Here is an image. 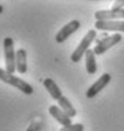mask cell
I'll return each mask as SVG.
<instances>
[{
	"label": "cell",
	"mask_w": 124,
	"mask_h": 131,
	"mask_svg": "<svg viewBox=\"0 0 124 131\" xmlns=\"http://www.w3.org/2000/svg\"><path fill=\"white\" fill-rule=\"evenodd\" d=\"M0 81H3V82H5V83H8V84H10V86H13V87H15L19 91H21L24 95H28V96L33 95V92H34L33 87L28 82L23 81L21 78L16 77L13 73H10V72H8L6 69H3V68H0Z\"/></svg>",
	"instance_id": "cell-1"
},
{
	"label": "cell",
	"mask_w": 124,
	"mask_h": 131,
	"mask_svg": "<svg viewBox=\"0 0 124 131\" xmlns=\"http://www.w3.org/2000/svg\"><path fill=\"white\" fill-rule=\"evenodd\" d=\"M4 56H5V67L6 71L14 73L16 71V52L14 49V40L10 37H5L3 42Z\"/></svg>",
	"instance_id": "cell-2"
},
{
	"label": "cell",
	"mask_w": 124,
	"mask_h": 131,
	"mask_svg": "<svg viewBox=\"0 0 124 131\" xmlns=\"http://www.w3.org/2000/svg\"><path fill=\"white\" fill-rule=\"evenodd\" d=\"M95 37H97V32H95L94 29L89 30V32L84 35V38L81 39V42L79 43V46L75 48V50H74V52L72 53V56H70L72 62H74V63L80 62V59L83 58V56H85L87 50L89 49V46L95 40Z\"/></svg>",
	"instance_id": "cell-3"
},
{
	"label": "cell",
	"mask_w": 124,
	"mask_h": 131,
	"mask_svg": "<svg viewBox=\"0 0 124 131\" xmlns=\"http://www.w3.org/2000/svg\"><path fill=\"white\" fill-rule=\"evenodd\" d=\"M123 39V37L120 34H113V35H108L104 37L102 39L97 40V46L94 47V53L97 56H102L103 53H105L108 49H110L113 46L120 43Z\"/></svg>",
	"instance_id": "cell-4"
},
{
	"label": "cell",
	"mask_w": 124,
	"mask_h": 131,
	"mask_svg": "<svg viewBox=\"0 0 124 131\" xmlns=\"http://www.w3.org/2000/svg\"><path fill=\"white\" fill-rule=\"evenodd\" d=\"M79 28H80V21L77 20V19H74V20L69 21L68 24H65L62 29L57 33V35H55L57 43H64L72 34H74V33L77 32Z\"/></svg>",
	"instance_id": "cell-5"
},
{
	"label": "cell",
	"mask_w": 124,
	"mask_h": 131,
	"mask_svg": "<svg viewBox=\"0 0 124 131\" xmlns=\"http://www.w3.org/2000/svg\"><path fill=\"white\" fill-rule=\"evenodd\" d=\"M112 80V76L109 74V73H103L97 81L94 82L93 84L87 90V93H85V96L88 98H93L95 97L105 86H108V83L110 82Z\"/></svg>",
	"instance_id": "cell-6"
},
{
	"label": "cell",
	"mask_w": 124,
	"mask_h": 131,
	"mask_svg": "<svg viewBox=\"0 0 124 131\" xmlns=\"http://www.w3.org/2000/svg\"><path fill=\"white\" fill-rule=\"evenodd\" d=\"M97 30H117V32L124 33V21L123 20H97L94 24Z\"/></svg>",
	"instance_id": "cell-7"
},
{
	"label": "cell",
	"mask_w": 124,
	"mask_h": 131,
	"mask_svg": "<svg viewBox=\"0 0 124 131\" xmlns=\"http://www.w3.org/2000/svg\"><path fill=\"white\" fill-rule=\"evenodd\" d=\"M95 19L97 20H117V19H124V8L122 9H114L110 10H98L95 12Z\"/></svg>",
	"instance_id": "cell-8"
},
{
	"label": "cell",
	"mask_w": 124,
	"mask_h": 131,
	"mask_svg": "<svg viewBox=\"0 0 124 131\" xmlns=\"http://www.w3.org/2000/svg\"><path fill=\"white\" fill-rule=\"evenodd\" d=\"M48 111H49L50 116H53L60 125H63V126H69V125H72V117L68 116L59 106L51 105Z\"/></svg>",
	"instance_id": "cell-9"
},
{
	"label": "cell",
	"mask_w": 124,
	"mask_h": 131,
	"mask_svg": "<svg viewBox=\"0 0 124 131\" xmlns=\"http://www.w3.org/2000/svg\"><path fill=\"white\" fill-rule=\"evenodd\" d=\"M16 71L21 74L28 71V53L23 48L16 50Z\"/></svg>",
	"instance_id": "cell-10"
},
{
	"label": "cell",
	"mask_w": 124,
	"mask_h": 131,
	"mask_svg": "<svg viewBox=\"0 0 124 131\" xmlns=\"http://www.w3.org/2000/svg\"><path fill=\"white\" fill-rule=\"evenodd\" d=\"M43 86L45 87V90L50 93V96H51L53 100H57V101H58V100L63 96L62 90L59 88V86L53 81L51 78H45V80L43 81Z\"/></svg>",
	"instance_id": "cell-11"
},
{
	"label": "cell",
	"mask_w": 124,
	"mask_h": 131,
	"mask_svg": "<svg viewBox=\"0 0 124 131\" xmlns=\"http://www.w3.org/2000/svg\"><path fill=\"white\" fill-rule=\"evenodd\" d=\"M95 53L94 49H88L85 53V67L89 74H95L97 72V62H95Z\"/></svg>",
	"instance_id": "cell-12"
},
{
	"label": "cell",
	"mask_w": 124,
	"mask_h": 131,
	"mask_svg": "<svg viewBox=\"0 0 124 131\" xmlns=\"http://www.w3.org/2000/svg\"><path fill=\"white\" fill-rule=\"evenodd\" d=\"M58 106H60V108L68 116H70V117H75L77 116V110L74 108V106L72 105V102L65 96H62V97L58 100Z\"/></svg>",
	"instance_id": "cell-13"
},
{
	"label": "cell",
	"mask_w": 124,
	"mask_h": 131,
	"mask_svg": "<svg viewBox=\"0 0 124 131\" xmlns=\"http://www.w3.org/2000/svg\"><path fill=\"white\" fill-rule=\"evenodd\" d=\"M60 131H84V126L81 124H72L69 126H63Z\"/></svg>",
	"instance_id": "cell-14"
},
{
	"label": "cell",
	"mask_w": 124,
	"mask_h": 131,
	"mask_svg": "<svg viewBox=\"0 0 124 131\" xmlns=\"http://www.w3.org/2000/svg\"><path fill=\"white\" fill-rule=\"evenodd\" d=\"M42 122H38V121H35V122H33V124H30L29 126H28V129H26V131H40L42 130Z\"/></svg>",
	"instance_id": "cell-15"
},
{
	"label": "cell",
	"mask_w": 124,
	"mask_h": 131,
	"mask_svg": "<svg viewBox=\"0 0 124 131\" xmlns=\"http://www.w3.org/2000/svg\"><path fill=\"white\" fill-rule=\"evenodd\" d=\"M123 6H124V0H115L114 4H113L114 9H122Z\"/></svg>",
	"instance_id": "cell-16"
},
{
	"label": "cell",
	"mask_w": 124,
	"mask_h": 131,
	"mask_svg": "<svg viewBox=\"0 0 124 131\" xmlns=\"http://www.w3.org/2000/svg\"><path fill=\"white\" fill-rule=\"evenodd\" d=\"M3 12H4V8H3V5H1V4H0V14H1V13H3Z\"/></svg>",
	"instance_id": "cell-17"
}]
</instances>
